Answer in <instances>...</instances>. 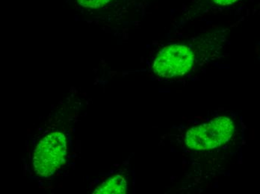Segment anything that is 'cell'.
I'll return each mask as SVG.
<instances>
[{"label":"cell","mask_w":260,"mask_h":194,"mask_svg":"<svg viewBox=\"0 0 260 194\" xmlns=\"http://www.w3.org/2000/svg\"><path fill=\"white\" fill-rule=\"evenodd\" d=\"M217 4L221 5V6H228V5L234 4L239 0H213Z\"/></svg>","instance_id":"obj_6"},{"label":"cell","mask_w":260,"mask_h":194,"mask_svg":"<svg viewBox=\"0 0 260 194\" xmlns=\"http://www.w3.org/2000/svg\"><path fill=\"white\" fill-rule=\"evenodd\" d=\"M234 121L221 117L198 127H193L185 135V144L194 150H208L219 147L234 135Z\"/></svg>","instance_id":"obj_1"},{"label":"cell","mask_w":260,"mask_h":194,"mask_svg":"<svg viewBox=\"0 0 260 194\" xmlns=\"http://www.w3.org/2000/svg\"><path fill=\"white\" fill-rule=\"evenodd\" d=\"M66 138L61 132H52L40 141L33 158L36 173L47 177L64 165L66 157Z\"/></svg>","instance_id":"obj_2"},{"label":"cell","mask_w":260,"mask_h":194,"mask_svg":"<svg viewBox=\"0 0 260 194\" xmlns=\"http://www.w3.org/2000/svg\"><path fill=\"white\" fill-rule=\"evenodd\" d=\"M127 189V184L124 178L121 176H115L110 178L102 185L98 187L93 192L94 193H125Z\"/></svg>","instance_id":"obj_4"},{"label":"cell","mask_w":260,"mask_h":194,"mask_svg":"<svg viewBox=\"0 0 260 194\" xmlns=\"http://www.w3.org/2000/svg\"><path fill=\"white\" fill-rule=\"evenodd\" d=\"M81 6L88 8H99L107 4L111 0H77Z\"/></svg>","instance_id":"obj_5"},{"label":"cell","mask_w":260,"mask_h":194,"mask_svg":"<svg viewBox=\"0 0 260 194\" xmlns=\"http://www.w3.org/2000/svg\"><path fill=\"white\" fill-rule=\"evenodd\" d=\"M194 56L188 47L174 44L165 47L157 55L153 63L155 73L163 78L171 79L185 75L194 64Z\"/></svg>","instance_id":"obj_3"}]
</instances>
